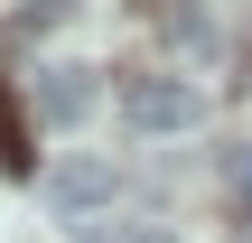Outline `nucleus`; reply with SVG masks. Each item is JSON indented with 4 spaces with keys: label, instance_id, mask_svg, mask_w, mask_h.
<instances>
[{
    "label": "nucleus",
    "instance_id": "1",
    "mask_svg": "<svg viewBox=\"0 0 252 243\" xmlns=\"http://www.w3.org/2000/svg\"><path fill=\"white\" fill-rule=\"evenodd\" d=\"M122 122L131 131H150V140H178V131H196L206 122V94L187 84V75H122Z\"/></svg>",
    "mask_w": 252,
    "mask_h": 243
},
{
    "label": "nucleus",
    "instance_id": "2",
    "mask_svg": "<svg viewBox=\"0 0 252 243\" xmlns=\"http://www.w3.org/2000/svg\"><path fill=\"white\" fill-rule=\"evenodd\" d=\"M37 206H47L56 225L112 215V206H122V169H112V159H94V150H84V159H56V169L37 178Z\"/></svg>",
    "mask_w": 252,
    "mask_h": 243
},
{
    "label": "nucleus",
    "instance_id": "3",
    "mask_svg": "<svg viewBox=\"0 0 252 243\" xmlns=\"http://www.w3.org/2000/svg\"><path fill=\"white\" fill-rule=\"evenodd\" d=\"M94 94H103V84H94V66H47V75H37V122H56V131H65V122H84V112H94Z\"/></svg>",
    "mask_w": 252,
    "mask_h": 243
},
{
    "label": "nucleus",
    "instance_id": "4",
    "mask_svg": "<svg viewBox=\"0 0 252 243\" xmlns=\"http://www.w3.org/2000/svg\"><path fill=\"white\" fill-rule=\"evenodd\" d=\"M84 243H178L168 215H84Z\"/></svg>",
    "mask_w": 252,
    "mask_h": 243
},
{
    "label": "nucleus",
    "instance_id": "5",
    "mask_svg": "<svg viewBox=\"0 0 252 243\" xmlns=\"http://www.w3.org/2000/svg\"><path fill=\"white\" fill-rule=\"evenodd\" d=\"M224 215H234V243H252V150L224 159Z\"/></svg>",
    "mask_w": 252,
    "mask_h": 243
},
{
    "label": "nucleus",
    "instance_id": "6",
    "mask_svg": "<svg viewBox=\"0 0 252 243\" xmlns=\"http://www.w3.org/2000/svg\"><path fill=\"white\" fill-rule=\"evenodd\" d=\"M159 28H168L178 47H215V19H206L196 0H168V9H159Z\"/></svg>",
    "mask_w": 252,
    "mask_h": 243
},
{
    "label": "nucleus",
    "instance_id": "7",
    "mask_svg": "<svg viewBox=\"0 0 252 243\" xmlns=\"http://www.w3.org/2000/svg\"><path fill=\"white\" fill-rule=\"evenodd\" d=\"M75 9H84V0H28V9H19V37L37 47V37H47V28H65Z\"/></svg>",
    "mask_w": 252,
    "mask_h": 243
},
{
    "label": "nucleus",
    "instance_id": "8",
    "mask_svg": "<svg viewBox=\"0 0 252 243\" xmlns=\"http://www.w3.org/2000/svg\"><path fill=\"white\" fill-rule=\"evenodd\" d=\"M9 131H19V122H9V103H0V150H9Z\"/></svg>",
    "mask_w": 252,
    "mask_h": 243
}]
</instances>
